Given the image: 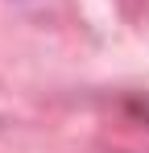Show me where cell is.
<instances>
[{
  "label": "cell",
  "mask_w": 149,
  "mask_h": 153,
  "mask_svg": "<svg viewBox=\"0 0 149 153\" xmlns=\"http://www.w3.org/2000/svg\"><path fill=\"white\" fill-rule=\"evenodd\" d=\"M133 112H141V116L149 120V91H145V95H137V100H133Z\"/></svg>",
  "instance_id": "obj_1"
}]
</instances>
